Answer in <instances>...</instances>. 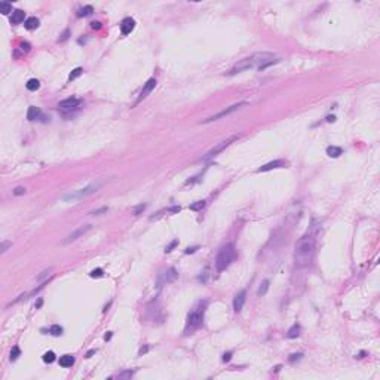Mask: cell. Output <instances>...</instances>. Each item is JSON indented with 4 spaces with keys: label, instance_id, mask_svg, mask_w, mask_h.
<instances>
[{
    "label": "cell",
    "instance_id": "6da1fadb",
    "mask_svg": "<svg viewBox=\"0 0 380 380\" xmlns=\"http://www.w3.org/2000/svg\"><path fill=\"white\" fill-rule=\"evenodd\" d=\"M315 256V239L312 235H305L300 238L294 251V261L297 267H306L312 263Z\"/></svg>",
    "mask_w": 380,
    "mask_h": 380
},
{
    "label": "cell",
    "instance_id": "7a4b0ae2",
    "mask_svg": "<svg viewBox=\"0 0 380 380\" xmlns=\"http://www.w3.org/2000/svg\"><path fill=\"white\" fill-rule=\"evenodd\" d=\"M270 60H273V54L272 52H256L251 57L244 58V60H241L238 64H235L233 68H232L227 75L233 76V75H236V73H241V71H245V70H250V68H254V67L260 68L263 64H266V62L270 61Z\"/></svg>",
    "mask_w": 380,
    "mask_h": 380
},
{
    "label": "cell",
    "instance_id": "3957f363",
    "mask_svg": "<svg viewBox=\"0 0 380 380\" xmlns=\"http://www.w3.org/2000/svg\"><path fill=\"white\" fill-rule=\"evenodd\" d=\"M233 258H235V247L232 244L221 247L217 254V258H215V269L218 272L226 270L229 267V265L233 261Z\"/></svg>",
    "mask_w": 380,
    "mask_h": 380
},
{
    "label": "cell",
    "instance_id": "277c9868",
    "mask_svg": "<svg viewBox=\"0 0 380 380\" xmlns=\"http://www.w3.org/2000/svg\"><path fill=\"white\" fill-rule=\"evenodd\" d=\"M238 138H239V135H232V137H229L227 140H223V141H220V142H217L212 149H210L206 153H205L204 156H202V161H210V159H212V157H215V156H218L221 152H223L224 149H227L229 146H230L232 142L233 141H236Z\"/></svg>",
    "mask_w": 380,
    "mask_h": 380
},
{
    "label": "cell",
    "instance_id": "5b68a950",
    "mask_svg": "<svg viewBox=\"0 0 380 380\" xmlns=\"http://www.w3.org/2000/svg\"><path fill=\"white\" fill-rule=\"evenodd\" d=\"M204 307L201 309V307H195L192 312L189 313V316H187V330H195V328H197V327L202 324V321H204Z\"/></svg>",
    "mask_w": 380,
    "mask_h": 380
},
{
    "label": "cell",
    "instance_id": "8992f818",
    "mask_svg": "<svg viewBox=\"0 0 380 380\" xmlns=\"http://www.w3.org/2000/svg\"><path fill=\"white\" fill-rule=\"evenodd\" d=\"M101 184H102V181H98V183H94V184H89L88 187L80 189L79 192H76V193H71V195L66 196L64 199H66V201H70V199H82V197H86V196H89V195H92L94 192H97V190L101 187Z\"/></svg>",
    "mask_w": 380,
    "mask_h": 380
},
{
    "label": "cell",
    "instance_id": "52a82bcc",
    "mask_svg": "<svg viewBox=\"0 0 380 380\" xmlns=\"http://www.w3.org/2000/svg\"><path fill=\"white\" fill-rule=\"evenodd\" d=\"M244 106H247V102H245V101L238 102V104H233V106H230V107H227V109H224V110H221V111H218L217 115H214V116H211V117H208V119H205L204 123L214 122V120H217V119H221V117H224V116H229L230 113H233V111L239 110L241 107H244Z\"/></svg>",
    "mask_w": 380,
    "mask_h": 380
},
{
    "label": "cell",
    "instance_id": "ba28073f",
    "mask_svg": "<svg viewBox=\"0 0 380 380\" xmlns=\"http://www.w3.org/2000/svg\"><path fill=\"white\" fill-rule=\"evenodd\" d=\"M177 278H178V273H177V270L174 269V267H170V269L163 270L162 273L159 275V278H157V285H159V287H162V285L171 284V282H174Z\"/></svg>",
    "mask_w": 380,
    "mask_h": 380
},
{
    "label": "cell",
    "instance_id": "9c48e42d",
    "mask_svg": "<svg viewBox=\"0 0 380 380\" xmlns=\"http://www.w3.org/2000/svg\"><path fill=\"white\" fill-rule=\"evenodd\" d=\"M79 104H80V100H79V98L70 97V98H66V100H62V101L58 102V110L62 111V113L71 111V110H75L76 107H79Z\"/></svg>",
    "mask_w": 380,
    "mask_h": 380
},
{
    "label": "cell",
    "instance_id": "30bf717a",
    "mask_svg": "<svg viewBox=\"0 0 380 380\" xmlns=\"http://www.w3.org/2000/svg\"><path fill=\"white\" fill-rule=\"evenodd\" d=\"M88 230H91V224H85V226H82V227H79L77 230H75V232H73V233H70V235H68V236L66 238L64 241H62L61 244H62V245L71 244V242H75V241H77V239H79V238H80V236H83V235H85V233H86V232H88Z\"/></svg>",
    "mask_w": 380,
    "mask_h": 380
},
{
    "label": "cell",
    "instance_id": "8fae6325",
    "mask_svg": "<svg viewBox=\"0 0 380 380\" xmlns=\"http://www.w3.org/2000/svg\"><path fill=\"white\" fill-rule=\"evenodd\" d=\"M155 86H156V79L155 77H152V79H149V80L146 82L144 83V86H142V89H141V92H140V97H138V100H137V102L135 104H138V102H141L147 95L155 89Z\"/></svg>",
    "mask_w": 380,
    "mask_h": 380
},
{
    "label": "cell",
    "instance_id": "7c38bea8",
    "mask_svg": "<svg viewBox=\"0 0 380 380\" xmlns=\"http://www.w3.org/2000/svg\"><path fill=\"white\" fill-rule=\"evenodd\" d=\"M245 299H247V291L245 290H241L235 296V299H233V310L235 312H241L242 310V307L245 305Z\"/></svg>",
    "mask_w": 380,
    "mask_h": 380
},
{
    "label": "cell",
    "instance_id": "4fadbf2b",
    "mask_svg": "<svg viewBox=\"0 0 380 380\" xmlns=\"http://www.w3.org/2000/svg\"><path fill=\"white\" fill-rule=\"evenodd\" d=\"M285 165H287L285 161L278 159V161H273V162H269V163H266V165H263V166H260V168L257 170V172H266V171L276 170V168H284Z\"/></svg>",
    "mask_w": 380,
    "mask_h": 380
},
{
    "label": "cell",
    "instance_id": "5bb4252c",
    "mask_svg": "<svg viewBox=\"0 0 380 380\" xmlns=\"http://www.w3.org/2000/svg\"><path fill=\"white\" fill-rule=\"evenodd\" d=\"M134 27H135V21L132 20V18H125V20L120 22V31H122L123 36H126V34H129L132 30H134Z\"/></svg>",
    "mask_w": 380,
    "mask_h": 380
},
{
    "label": "cell",
    "instance_id": "9a60e30c",
    "mask_svg": "<svg viewBox=\"0 0 380 380\" xmlns=\"http://www.w3.org/2000/svg\"><path fill=\"white\" fill-rule=\"evenodd\" d=\"M40 117H42V111L39 107H34V106L28 107V111H27L28 120H36V119H40Z\"/></svg>",
    "mask_w": 380,
    "mask_h": 380
},
{
    "label": "cell",
    "instance_id": "2e32d148",
    "mask_svg": "<svg viewBox=\"0 0 380 380\" xmlns=\"http://www.w3.org/2000/svg\"><path fill=\"white\" fill-rule=\"evenodd\" d=\"M24 16H25V12L21 11V9H16L12 12V18H11V22L12 24H21L24 21Z\"/></svg>",
    "mask_w": 380,
    "mask_h": 380
},
{
    "label": "cell",
    "instance_id": "e0dca14e",
    "mask_svg": "<svg viewBox=\"0 0 380 380\" xmlns=\"http://www.w3.org/2000/svg\"><path fill=\"white\" fill-rule=\"evenodd\" d=\"M327 155L330 157H339L340 155H343V149L337 147V146H330V147H327Z\"/></svg>",
    "mask_w": 380,
    "mask_h": 380
},
{
    "label": "cell",
    "instance_id": "ac0fdd59",
    "mask_svg": "<svg viewBox=\"0 0 380 380\" xmlns=\"http://www.w3.org/2000/svg\"><path fill=\"white\" fill-rule=\"evenodd\" d=\"M73 364H75V358L71 355H62L61 358H60V365L64 367V368H68V367H71Z\"/></svg>",
    "mask_w": 380,
    "mask_h": 380
},
{
    "label": "cell",
    "instance_id": "d6986e66",
    "mask_svg": "<svg viewBox=\"0 0 380 380\" xmlns=\"http://www.w3.org/2000/svg\"><path fill=\"white\" fill-rule=\"evenodd\" d=\"M24 27L27 28V30H34V28L39 27V20H37V18H34V16L27 18V20H25V22H24Z\"/></svg>",
    "mask_w": 380,
    "mask_h": 380
},
{
    "label": "cell",
    "instance_id": "ffe728a7",
    "mask_svg": "<svg viewBox=\"0 0 380 380\" xmlns=\"http://www.w3.org/2000/svg\"><path fill=\"white\" fill-rule=\"evenodd\" d=\"M299 336H300V325L294 324V325L288 330V332H287V337H288V339H296V337H299Z\"/></svg>",
    "mask_w": 380,
    "mask_h": 380
},
{
    "label": "cell",
    "instance_id": "44dd1931",
    "mask_svg": "<svg viewBox=\"0 0 380 380\" xmlns=\"http://www.w3.org/2000/svg\"><path fill=\"white\" fill-rule=\"evenodd\" d=\"M0 12L3 15H7L9 12H12V5L7 2H0Z\"/></svg>",
    "mask_w": 380,
    "mask_h": 380
},
{
    "label": "cell",
    "instance_id": "7402d4cb",
    "mask_svg": "<svg viewBox=\"0 0 380 380\" xmlns=\"http://www.w3.org/2000/svg\"><path fill=\"white\" fill-rule=\"evenodd\" d=\"M94 12V7L92 6H85L82 7V9H79V12H77V16H89V15Z\"/></svg>",
    "mask_w": 380,
    "mask_h": 380
},
{
    "label": "cell",
    "instance_id": "603a6c76",
    "mask_svg": "<svg viewBox=\"0 0 380 380\" xmlns=\"http://www.w3.org/2000/svg\"><path fill=\"white\" fill-rule=\"evenodd\" d=\"M27 89L28 91H37L39 89V86H40V83H39V80L37 79H30V80L27 82Z\"/></svg>",
    "mask_w": 380,
    "mask_h": 380
},
{
    "label": "cell",
    "instance_id": "cb8c5ba5",
    "mask_svg": "<svg viewBox=\"0 0 380 380\" xmlns=\"http://www.w3.org/2000/svg\"><path fill=\"white\" fill-rule=\"evenodd\" d=\"M82 73H83V68H82V67L75 68V70H73V71L70 73V76H68V80L71 82V80H75V79H77V77H79V76L82 75Z\"/></svg>",
    "mask_w": 380,
    "mask_h": 380
},
{
    "label": "cell",
    "instance_id": "d4e9b609",
    "mask_svg": "<svg viewBox=\"0 0 380 380\" xmlns=\"http://www.w3.org/2000/svg\"><path fill=\"white\" fill-rule=\"evenodd\" d=\"M267 290H269V281H263V284L260 285L257 294L258 296H265L266 292H267Z\"/></svg>",
    "mask_w": 380,
    "mask_h": 380
},
{
    "label": "cell",
    "instance_id": "484cf974",
    "mask_svg": "<svg viewBox=\"0 0 380 380\" xmlns=\"http://www.w3.org/2000/svg\"><path fill=\"white\" fill-rule=\"evenodd\" d=\"M43 361H45L46 364H51V362H54V361H55V353L52 352V351L46 352L45 355H43Z\"/></svg>",
    "mask_w": 380,
    "mask_h": 380
},
{
    "label": "cell",
    "instance_id": "4316f807",
    "mask_svg": "<svg viewBox=\"0 0 380 380\" xmlns=\"http://www.w3.org/2000/svg\"><path fill=\"white\" fill-rule=\"evenodd\" d=\"M20 355H21V349L18 346H14L12 351H11V361H16Z\"/></svg>",
    "mask_w": 380,
    "mask_h": 380
},
{
    "label": "cell",
    "instance_id": "83f0119b",
    "mask_svg": "<svg viewBox=\"0 0 380 380\" xmlns=\"http://www.w3.org/2000/svg\"><path fill=\"white\" fill-rule=\"evenodd\" d=\"M204 206H205V201H197V202H195V204L190 205L189 208L192 211H199V210H202Z\"/></svg>",
    "mask_w": 380,
    "mask_h": 380
},
{
    "label": "cell",
    "instance_id": "f1b7e54d",
    "mask_svg": "<svg viewBox=\"0 0 380 380\" xmlns=\"http://www.w3.org/2000/svg\"><path fill=\"white\" fill-rule=\"evenodd\" d=\"M49 332L52 334V336H60L62 332V328L60 325H52L51 328H49Z\"/></svg>",
    "mask_w": 380,
    "mask_h": 380
},
{
    "label": "cell",
    "instance_id": "f546056e",
    "mask_svg": "<svg viewBox=\"0 0 380 380\" xmlns=\"http://www.w3.org/2000/svg\"><path fill=\"white\" fill-rule=\"evenodd\" d=\"M89 275H91V278H101L102 275H104V270L98 267V269H95V270H92V272H91Z\"/></svg>",
    "mask_w": 380,
    "mask_h": 380
},
{
    "label": "cell",
    "instance_id": "4dcf8cb0",
    "mask_svg": "<svg viewBox=\"0 0 380 380\" xmlns=\"http://www.w3.org/2000/svg\"><path fill=\"white\" fill-rule=\"evenodd\" d=\"M51 272H52V269H48V270H43V272H42V273H40V275H39V276L36 278V281H43V279H45V278H48V276L51 275Z\"/></svg>",
    "mask_w": 380,
    "mask_h": 380
},
{
    "label": "cell",
    "instance_id": "1f68e13d",
    "mask_svg": "<svg viewBox=\"0 0 380 380\" xmlns=\"http://www.w3.org/2000/svg\"><path fill=\"white\" fill-rule=\"evenodd\" d=\"M11 245H12L11 242H7V241H3V242L0 244V251H2V252H6V250L9 248V247H11Z\"/></svg>",
    "mask_w": 380,
    "mask_h": 380
},
{
    "label": "cell",
    "instance_id": "d6a6232c",
    "mask_svg": "<svg viewBox=\"0 0 380 380\" xmlns=\"http://www.w3.org/2000/svg\"><path fill=\"white\" fill-rule=\"evenodd\" d=\"M107 211H109V208H107V206H102V208H100V210L92 211L91 214H92V215H101V212H107Z\"/></svg>",
    "mask_w": 380,
    "mask_h": 380
},
{
    "label": "cell",
    "instance_id": "836d02e7",
    "mask_svg": "<svg viewBox=\"0 0 380 380\" xmlns=\"http://www.w3.org/2000/svg\"><path fill=\"white\" fill-rule=\"evenodd\" d=\"M175 245H178V241H177V239H174V241H172V242H171V244L165 248V252H171V251H172V248H174Z\"/></svg>",
    "mask_w": 380,
    "mask_h": 380
},
{
    "label": "cell",
    "instance_id": "e575fe53",
    "mask_svg": "<svg viewBox=\"0 0 380 380\" xmlns=\"http://www.w3.org/2000/svg\"><path fill=\"white\" fill-rule=\"evenodd\" d=\"M132 374H134V371H123V373L119 374V379H126V377H132Z\"/></svg>",
    "mask_w": 380,
    "mask_h": 380
},
{
    "label": "cell",
    "instance_id": "d590c367",
    "mask_svg": "<svg viewBox=\"0 0 380 380\" xmlns=\"http://www.w3.org/2000/svg\"><path fill=\"white\" fill-rule=\"evenodd\" d=\"M301 356H303L301 353H294V355H291V356H290V362L292 364L294 361H300V360H301Z\"/></svg>",
    "mask_w": 380,
    "mask_h": 380
},
{
    "label": "cell",
    "instance_id": "8d00e7d4",
    "mask_svg": "<svg viewBox=\"0 0 380 380\" xmlns=\"http://www.w3.org/2000/svg\"><path fill=\"white\" fill-rule=\"evenodd\" d=\"M144 210H146V204H140L135 210H134V214H135V215H138V214H140L141 211H144Z\"/></svg>",
    "mask_w": 380,
    "mask_h": 380
},
{
    "label": "cell",
    "instance_id": "74e56055",
    "mask_svg": "<svg viewBox=\"0 0 380 380\" xmlns=\"http://www.w3.org/2000/svg\"><path fill=\"white\" fill-rule=\"evenodd\" d=\"M24 193H25V189H24V187H16V189H14V195H16V196L24 195Z\"/></svg>",
    "mask_w": 380,
    "mask_h": 380
},
{
    "label": "cell",
    "instance_id": "f35d334b",
    "mask_svg": "<svg viewBox=\"0 0 380 380\" xmlns=\"http://www.w3.org/2000/svg\"><path fill=\"white\" fill-rule=\"evenodd\" d=\"M20 48L24 51V52H28V51H30V43H27V42H22V43L20 45Z\"/></svg>",
    "mask_w": 380,
    "mask_h": 380
},
{
    "label": "cell",
    "instance_id": "ab89813d",
    "mask_svg": "<svg viewBox=\"0 0 380 380\" xmlns=\"http://www.w3.org/2000/svg\"><path fill=\"white\" fill-rule=\"evenodd\" d=\"M232 360V352H226L223 355V362H229Z\"/></svg>",
    "mask_w": 380,
    "mask_h": 380
},
{
    "label": "cell",
    "instance_id": "60d3db41",
    "mask_svg": "<svg viewBox=\"0 0 380 380\" xmlns=\"http://www.w3.org/2000/svg\"><path fill=\"white\" fill-rule=\"evenodd\" d=\"M91 27L94 28V30H100V28H101V22H98V21H94V22H91Z\"/></svg>",
    "mask_w": 380,
    "mask_h": 380
},
{
    "label": "cell",
    "instance_id": "b9f144b4",
    "mask_svg": "<svg viewBox=\"0 0 380 380\" xmlns=\"http://www.w3.org/2000/svg\"><path fill=\"white\" fill-rule=\"evenodd\" d=\"M196 250H197V247H193V248H187L184 252H186V254H192V252H195Z\"/></svg>",
    "mask_w": 380,
    "mask_h": 380
},
{
    "label": "cell",
    "instance_id": "7bdbcfd3",
    "mask_svg": "<svg viewBox=\"0 0 380 380\" xmlns=\"http://www.w3.org/2000/svg\"><path fill=\"white\" fill-rule=\"evenodd\" d=\"M67 37H68V30H66V31L62 33V36H61V37H60V40H61V42H62V40H66Z\"/></svg>",
    "mask_w": 380,
    "mask_h": 380
},
{
    "label": "cell",
    "instance_id": "ee69618b",
    "mask_svg": "<svg viewBox=\"0 0 380 380\" xmlns=\"http://www.w3.org/2000/svg\"><path fill=\"white\" fill-rule=\"evenodd\" d=\"M180 210H181L180 206H172V208H170V210H168V211H170V212H178V211H180Z\"/></svg>",
    "mask_w": 380,
    "mask_h": 380
},
{
    "label": "cell",
    "instance_id": "f6af8a7d",
    "mask_svg": "<svg viewBox=\"0 0 380 380\" xmlns=\"http://www.w3.org/2000/svg\"><path fill=\"white\" fill-rule=\"evenodd\" d=\"M42 303H43V301H42V299H39V300H37V303L34 305V307H36V309H39V307L42 306Z\"/></svg>",
    "mask_w": 380,
    "mask_h": 380
},
{
    "label": "cell",
    "instance_id": "bcb514c9",
    "mask_svg": "<svg viewBox=\"0 0 380 380\" xmlns=\"http://www.w3.org/2000/svg\"><path fill=\"white\" fill-rule=\"evenodd\" d=\"M336 120V116H328L327 117V122H334Z\"/></svg>",
    "mask_w": 380,
    "mask_h": 380
},
{
    "label": "cell",
    "instance_id": "7dc6e473",
    "mask_svg": "<svg viewBox=\"0 0 380 380\" xmlns=\"http://www.w3.org/2000/svg\"><path fill=\"white\" fill-rule=\"evenodd\" d=\"M147 351H149V347H147V346H146V347H141V349H140V355H142V353H146V352H147Z\"/></svg>",
    "mask_w": 380,
    "mask_h": 380
},
{
    "label": "cell",
    "instance_id": "c3c4849f",
    "mask_svg": "<svg viewBox=\"0 0 380 380\" xmlns=\"http://www.w3.org/2000/svg\"><path fill=\"white\" fill-rule=\"evenodd\" d=\"M111 336H113L111 332H107V334L104 336V340H110V339H111Z\"/></svg>",
    "mask_w": 380,
    "mask_h": 380
},
{
    "label": "cell",
    "instance_id": "681fc988",
    "mask_svg": "<svg viewBox=\"0 0 380 380\" xmlns=\"http://www.w3.org/2000/svg\"><path fill=\"white\" fill-rule=\"evenodd\" d=\"M94 353H95V351H89V352L86 353V358H91V356H92Z\"/></svg>",
    "mask_w": 380,
    "mask_h": 380
}]
</instances>
